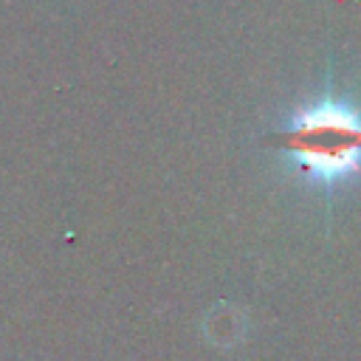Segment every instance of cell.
<instances>
[{"label":"cell","instance_id":"cell-1","mask_svg":"<svg viewBox=\"0 0 361 361\" xmlns=\"http://www.w3.org/2000/svg\"><path fill=\"white\" fill-rule=\"evenodd\" d=\"M288 147L305 175L338 180L361 164V121L344 107L322 104L293 124Z\"/></svg>","mask_w":361,"mask_h":361}]
</instances>
